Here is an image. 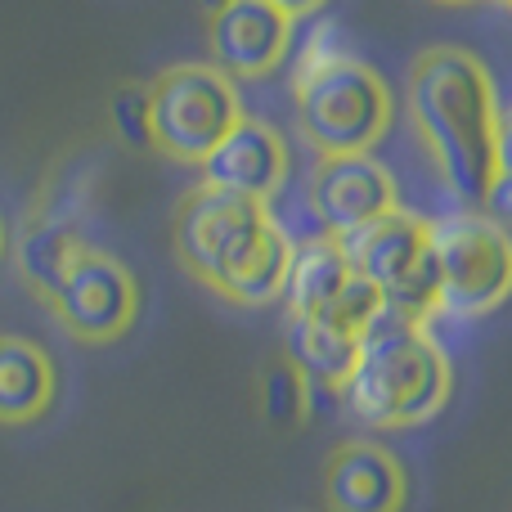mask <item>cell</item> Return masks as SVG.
Masks as SVG:
<instances>
[{"instance_id": "cell-1", "label": "cell", "mask_w": 512, "mask_h": 512, "mask_svg": "<svg viewBox=\"0 0 512 512\" xmlns=\"http://www.w3.org/2000/svg\"><path fill=\"white\" fill-rule=\"evenodd\" d=\"M409 122L441 185L459 203L481 207L499 180V90L486 59L463 45H427L409 63Z\"/></svg>"}, {"instance_id": "cell-22", "label": "cell", "mask_w": 512, "mask_h": 512, "mask_svg": "<svg viewBox=\"0 0 512 512\" xmlns=\"http://www.w3.org/2000/svg\"><path fill=\"white\" fill-rule=\"evenodd\" d=\"M499 171L512 176V108H504L499 117Z\"/></svg>"}, {"instance_id": "cell-19", "label": "cell", "mask_w": 512, "mask_h": 512, "mask_svg": "<svg viewBox=\"0 0 512 512\" xmlns=\"http://www.w3.org/2000/svg\"><path fill=\"white\" fill-rule=\"evenodd\" d=\"M108 126L113 135L135 153L153 149V104H149V86L140 81H126L108 95Z\"/></svg>"}, {"instance_id": "cell-21", "label": "cell", "mask_w": 512, "mask_h": 512, "mask_svg": "<svg viewBox=\"0 0 512 512\" xmlns=\"http://www.w3.org/2000/svg\"><path fill=\"white\" fill-rule=\"evenodd\" d=\"M265 5H274V9H279V14H288L292 23H297V18L319 14V9H324L328 0H265Z\"/></svg>"}, {"instance_id": "cell-23", "label": "cell", "mask_w": 512, "mask_h": 512, "mask_svg": "<svg viewBox=\"0 0 512 512\" xmlns=\"http://www.w3.org/2000/svg\"><path fill=\"white\" fill-rule=\"evenodd\" d=\"M225 5H230V0H198V9H203V14H207V18H212V14H221V9H225Z\"/></svg>"}, {"instance_id": "cell-26", "label": "cell", "mask_w": 512, "mask_h": 512, "mask_svg": "<svg viewBox=\"0 0 512 512\" xmlns=\"http://www.w3.org/2000/svg\"><path fill=\"white\" fill-rule=\"evenodd\" d=\"M504 5H508V9H512V0H504Z\"/></svg>"}, {"instance_id": "cell-4", "label": "cell", "mask_w": 512, "mask_h": 512, "mask_svg": "<svg viewBox=\"0 0 512 512\" xmlns=\"http://www.w3.org/2000/svg\"><path fill=\"white\" fill-rule=\"evenodd\" d=\"M351 270L382 292L391 319L405 324H432L441 315V283H436L432 256V221L405 207L369 221L364 230L342 239Z\"/></svg>"}, {"instance_id": "cell-17", "label": "cell", "mask_w": 512, "mask_h": 512, "mask_svg": "<svg viewBox=\"0 0 512 512\" xmlns=\"http://www.w3.org/2000/svg\"><path fill=\"white\" fill-rule=\"evenodd\" d=\"M292 256H297V243H292L288 230L274 221L270 230H265L261 248L248 256V265L234 274L230 288H225L221 297L230 301V306H243V310H261V306H270V301H279L283 292H288Z\"/></svg>"}, {"instance_id": "cell-16", "label": "cell", "mask_w": 512, "mask_h": 512, "mask_svg": "<svg viewBox=\"0 0 512 512\" xmlns=\"http://www.w3.org/2000/svg\"><path fill=\"white\" fill-rule=\"evenodd\" d=\"M283 360L310 382L342 396L355 360H360V337L324 324V319H288L283 324Z\"/></svg>"}, {"instance_id": "cell-10", "label": "cell", "mask_w": 512, "mask_h": 512, "mask_svg": "<svg viewBox=\"0 0 512 512\" xmlns=\"http://www.w3.org/2000/svg\"><path fill=\"white\" fill-rule=\"evenodd\" d=\"M292 18L265 0H230L221 14L207 18V50L212 68L230 81H261L288 59L292 50Z\"/></svg>"}, {"instance_id": "cell-8", "label": "cell", "mask_w": 512, "mask_h": 512, "mask_svg": "<svg viewBox=\"0 0 512 512\" xmlns=\"http://www.w3.org/2000/svg\"><path fill=\"white\" fill-rule=\"evenodd\" d=\"M50 315L77 342L108 346L131 333L140 319V283H135L131 265L117 261L113 252L86 248L68 270L63 288L54 292Z\"/></svg>"}, {"instance_id": "cell-11", "label": "cell", "mask_w": 512, "mask_h": 512, "mask_svg": "<svg viewBox=\"0 0 512 512\" xmlns=\"http://www.w3.org/2000/svg\"><path fill=\"white\" fill-rule=\"evenodd\" d=\"M324 508L328 512H405L409 472L387 445L342 441L324 459Z\"/></svg>"}, {"instance_id": "cell-14", "label": "cell", "mask_w": 512, "mask_h": 512, "mask_svg": "<svg viewBox=\"0 0 512 512\" xmlns=\"http://www.w3.org/2000/svg\"><path fill=\"white\" fill-rule=\"evenodd\" d=\"M86 248L90 243L81 239L77 225L54 216V212H45V207H36V212L23 221V230H18V252H14L18 279L27 283V292H32L41 306H50L54 292L63 288L68 270L77 265V256Z\"/></svg>"}, {"instance_id": "cell-12", "label": "cell", "mask_w": 512, "mask_h": 512, "mask_svg": "<svg viewBox=\"0 0 512 512\" xmlns=\"http://www.w3.org/2000/svg\"><path fill=\"white\" fill-rule=\"evenodd\" d=\"M288 167H292V153L283 144V135L270 122H261V117H243L207 153L198 171H203V185L270 207V198H279L283 180H288Z\"/></svg>"}, {"instance_id": "cell-2", "label": "cell", "mask_w": 512, "mask_h": 512, "mask_svg": "<svg viewBox=\"0 0 512 512\" xmlns=\"http://www.w3.org/2000/svg\"><path fill=\"white\" fill-rule=\"evenodd\" d=\"M297 126L319 158L373 153L396 122V99L378 68L346 50L333 23H319L306 36V50L292 72Z\"/></svg>"}, {"instance_id": "cell-18", "label": "cell", "mask_w": 512, "mask_h": 512, "mask_svg": "<svg viewBox=\"0 0 512 512\" xmlns=\"http://www.w3.org/2000/svg\"><path fill=\"white\" fill-rule=\"evenodd\" d=\"M256 400H261V418L270 427H297L310 418V382L292 369L288 360H270L256 382Z\"/></svg>"}, {"instance_id": "cell-3", "label": "cell", "mask_w": 512, "mask_h": 512, "mask_svg": "<svg viewBox=\"0 0 512 512\" xmlns=\"http://www.w3.org/2000/svg\"><path fill=\"white\" fill-rule=\"evenodd\" d=\"M342 396L364 427H378V432L423 427L450 405L454 364L441 342L427 333V324H405L387 315L364 333L360 360Z\"/></svg>"}, {"instance_id": "cell-6", "label": "cell", "mask_w": 512, "mask_h": 512, "mask_svg": "<svg viewBox=\"0 0 512 512\" xmlns=\"http://www.w3.org/2000/svg\"><path fill=\"white\" fill-rule=\"evenodd\" d=\"M270 225V207L212 185H194L176 203V216H171V248H176V261L203 288H212L221 297L234 274L248 265V256L261 248Z\"/></svg>"}, {"instance_id": "cell-5", "label": "cell", "mask_w": 512, "mask_h": 512, "mask_svg": "<svg viewBox=\"0 0 512 512\" xmlns=\"http://www.w3.org/2000/svg\"><path fill=\"white\" fill-rule=\"evenodd\" d=\"M153 149L171 162L203 167V158L243 122L239 86L212 63H171L149 81Z\"/></svg>"}, {"instance_id": "cell-27", "label": "cell", "mask_w": 512, "mask_h": 512, "mask_svg": "<svg viewBox=\"0 0 512 512\" xmlns=\"http://www.w3.org/2000/svg\"><path fill=\"white\" fill-rule=\"evenodd\" d=\"M499 5H504V0H499Z\"/></svg>"}, {"instance_id": "cell-25", "label": "cell", "mask_w": 512, "mask_h": 512, "mask_svg": "<svg viewBox=\"0 0 512 512\" xmlns=\"http://www.w3.org/2000/svg\"><path fill=\"white\" fill-rule=\"evenodd\" d=\"M436 5H472V0H436Z\"/></svg>"}, {"instance_id": "cell-24", "label": "cell", "mask_w": 512, "mask_h": 512, "mask_svg": "<svg viewBox=\"0 0 512 512\" xmlns=\"http://www.w3.org/2000/svg\"><path fill=\"white\" fill-rule=\"evenodd\" d=\"M5 243H9V239H5V221H0V256H5Z\"/></svg>"}, {"instance_id": "cell-7", "label": "cell", "mask_w": 512, "mask_h": 512, "mask_svg": "<svg viewBox=\"0 0 512 512\" xmlns=\"http://www.w3.org/2000/svg\"><path fill=\"white\" fill-rule=\"evenodd\" d=\"M441 315L486 319L512 297V234L486 212H450L432 221Z\"/></svg>"}, {"instance_id": "cell-20", "label": "cell", "mask_w": 512, "mask_h": 512, "mask_svg": "<svg viewBox=\"0 0 512 512\" xmlns=\"http://www.w3.org/2000/svg\"><path fill=\"white\" fill-rule=\"evenodd\" d=\"M477 212H486L490 221L499 225V230H508V234H512V176H504V171H499V180L490 185L486 203H481Z\"/></svg>"}, {"instance_id": "cell-15", "label": "cell", "mask_w": 512, "mask_h": 512, "mask_svg": "<svg viewBox=\"0 0 512 512\" xmlns=\"http://www.w3.org/2000/svg\"><path fill=\"white\" fill-rule=\"evenodd\" d=\"M355 270L346 256L342 239L319 234V239L301 243L292 256V274H288V319H319L346 288H351Z\"/></svg>"}, {"instance_id": "cell-9", "label": "cell", "mask_w": 512, "mask_h": 512, "mask_svg": "<svg viewBox=\"0 0 512 512\" xmlns=\"http://www.w3.org/2000/svg\"><path fill=\"white\" fill-rule=\"evenodd\" d=\"M306 203L324 234L346 239L364 230L369 221L396 212L400 185L373 153H342V158H319L306 180Z\"/></svg>"}, {"instance_id": "cell-13", "label": "cell", "mask_w": 512, "mask_h": 512, "mask_svg": "<svg viewBox=\"0 0 512 512\" xmlns=\"http://www.w3.org/2000/svg\"><path fill=\"white\" fill-rule=\"evenodd\" d=\"M59 400V369L32 337L0 333V427H32Z\"/></svg>"}]
</instances>
